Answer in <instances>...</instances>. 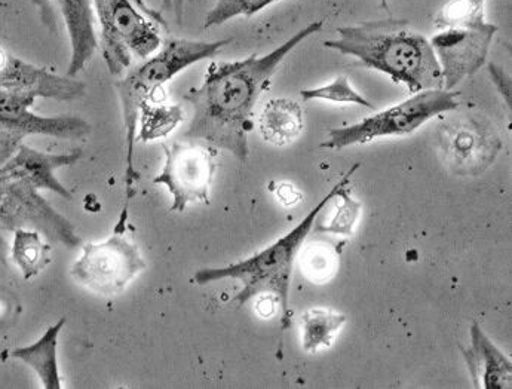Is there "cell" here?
<instances>
[{"instance_id":"6da1fadb","label":"cell","mask_w":512,"mask_h":389,"mask_svg":"<svg viewBox=\"0 0 512 389\" xmlns=\"http://www.w3.org/2000/svg\"><path fill=\"white\" fill-rule=\"evenodd\" d=\"M321 30L323 21H314L269 54L211 63L201 87L185 94L193 115L183 139L228 150L245 161L250 153L248 134L254 127V107L288 54Z\"/></svg>"},{"instance_id":"7a4b0ae2","label":"cell","mask_w":512,"mask_h":389,"mask_svg":"<svg viewBox=\"0 0 512 389\" xmlns=\"http://www.w3.org/2000/svg\"><path fill=\"white\" fill-rule=\"evenodd\" d=\"M324 47L358 58L364 66L389 76L410 94L443 88L440 64L422 33L397 18L339 27L337 39Z\"/></svg>"},{"instance_id":"3957f363","label":"cell","mask_w":512,"mask_h":389,"mask_svg":"<svg viewBox=\"0 0 512 389\" xmlns=\"http://www.w3.org/2000/svg\"><path fill=\"white\" fill-rule=\"evenodd\" d=\"M358 168L360 164L352 165L351 170L346 171L345 176L321 199V202L312 208L311 213L284 237L278 238L274 244L242 262L233 263L225 268L201 269L195 274L196 284L207 286L214 281L226 280V278L241 281V292L233 297V303L242 306L257 296L274 297L275 302L280 305L284 323H287L285 326H288V294H290L291 275H293L297 254L302 250L303 243L314 228L317 217L323 213L340 186L351 180L352 174Z\"/></svg>"},{"instance_id":"277c9868","label":"cell","mask_w":512,"mask_h":389,"mask_svg":"<svg viewBox=\"0 0 512 389\" xmlns=\"http://www.w3.org/2000/svg\"><path fill=\"white\" fill-rule=\"evenodd\" d=\"M229 42L231 39L214 42L168 39L155 54L143 60V63L131 70L125 78L116 82L115 88L121 100L125 139H127V173H125L127 198H125L121 216H128L130 201L136 195V183L140 180L139 171L134 168V149L137 143L141 106L144 103H152L165 84L176 78L187 67L216 57Z\"/></svg>"},{"instance_id":"5b68a950","label":"cell","mask_w":512,"mask_h":389,"mask_svg":"<svg viewBox=\"0 0 512 389\" xmlns=\"http://www.w3.org/2000/svg\"><path fill=\"white\" fill-rule=\"evenodd\" d=\"M453 91L425 90L407 100L374 113L348 127L334 128L321 143L323 149L340 150L351 146L367 145L383 137H401L418 131L423 124L458 109Z\"/></svg>"},{"instance_id":"8992f818","label":"cell","mask_w":512,"mask_h":389,"mask_svg":"<svg viewBox=\"0 0 512 389\" xmlns=\"http://www.w3.org/2000/svg\"><path fill=\"white\" fill-rule=\"evenodd\" d=\"M100 23L101 48L107 69L122 75L134 57L141 61L155 54L162 45L155 24L131 0H91Z\"/></svg>"},{"instance_id":"52a82bcc","label":"cell","mask_w":512,"mask_h":389,"mask_svg":"<svg viewBox=\"0 0 512 389\" xmlns=\"http://www.w3.org/2000/svg\"><path fill=\"white\" fill-rule=\"evenodd\" d=\"M125 232L115 231L104 243L85 245L81 259L70 269L73 280L101 296H115L127 289L146 263Z\"/></svg>"},{"instance_id":"ba28073f","label":"cell","mask_w":512,"mask_h":389,"mask_svg":"<svg viewBox=\"0 0 512 389\" xmlns=\"http://www.w3.org/2000/svg\"><path fill=\"white\" fill-rule=\"evenodd\" d=\"M165 165L155 185H165L173 195L171 213H183L192 202L210 204V188L216 173V149L199 142L164 145Z\"/></svg>"},{"instance_id":"9c48e42d","label":"cell","mask_w":512,"mask_h":389,"mask_svg":"<svg viewBox=\"0 0 512 389\" xmlns=\"http://www.w3.org/2000/svg\"><path fill=\"white\" fill-rule=\"evenodd\" d=\"M498 30L495 24L490 23L483 26L446 27L429 39L440 64L444 90L452 91L487 63L490 45Z\"/></svg>"},{"instance_id":"30bf717a","label":"cell","mask_w":512,"mask_h":389,"mask_svg":"<svg viewBox=\"0 0 512 389\" xmlns=\"http://www.w3.org/2000/svg\"><path fill=\"white\" fill-rule=\"evenodd\" d=\"M35 94L15 87L0 84V133L8 134L12 139L26 136H51L58 139H84L91 133V125L81 118L57 116L44 118L30 112L35 103Z\"/></svg>"},{"instance_id":"8fae6325","label":"cell","mask_w":512,"mask_h":389,"mask_svg":"<svg viewBox=\"0 0 512 389\" xmlns=\"http://www.w3.org/2000/svg\"><path fill=\"white\" fill-rule=\"evenodd\" d=\"M42 20L45 24H55L54 12L58 11L66 24L69 33L70 55L69 72L67 75H78L93 60L98 48L93 2L91 0H42Z\"/></svg>"},{"instance_id":"7c38bea8","label":"cell","mask_w":512,"mask_h":389,"mask_svg":"<svg viewBox=\"0 0 512 389\" xmlns=\"http://www.w3.org/2000/svg\"><path fill=\"white\" fill-rule=\"evenodd\" d=\"M462 355L475 388L510 389L512 387L510 358L487 338L480 324L472 323L471 346L462 349Z\"/></svg>"},{"instance_id":"4fadbf2b","label":"cell","mask_w":512,"mask_h":389,"mask_svg":"<svg viewBox=\"0 0 512 389\" xmlns=\"http://www.w3.org/2000/svg\"><path fill=\"white\" fill-rule=\"evenodd\" d=\"M81 150L63 155H48L38 150L21 146L17 155L0 170L2 179H17L38 188H51L58 194L70 196L54 179V171L64 165H73L81 159Z\"/></svg>"},{"instance_id":"5bb4252c","label":"cell","mask_w":512,"mask_h":389,"mask_svg":"<svg viewBox=\"0 0 512 389\" xmlns=\"http://www.w3.org/2000/svg\"><path fill=\"white\" fill-rule=\"evenodd\" d=\"M303 125L302 107L290 98H274L260 113V134L269 145H290L302 134Z\"/></svg>"},{"instance_id":"9a60e30c","label":"cell","mask_w":512,"mask_h":389,"mask_svg":"<svg viewBox=\"0 0 512 389\" xmlns=\"http://www.w3.org/2000/svg\"><path fill=\"white\" fill-rule=\"evenodd\" d=\"M66 320L58 321L55 326L49 327L45 335L33 345L18 348L12 351V357L23 361L35 370L45 389H60V372L57 363L58 335L63 329Z\"/></svg>"},{"instance_id":"2e32d148","label":"cell","mask_w":512,"mask_h":389,"mask_svg":"<svg viewBox=\"0 0 512 389\" xmlns=\"http://www.w3.org/2000/svg\"><path fill=\"white\" fill-rule=\"evenodd\" d=\"M140 130L137 133V142L147 143L164 139L173 133L183 121L185 110L182 106H164V104L144 103L140 109Z\"/></svg>"},{"instance_id":"e0dca14e","label":"cell","mask_w":512,"mask_h":389,"mask_svg":"<svg viewBox=\"0 0 512 389\" xmlns=\"http://www.w3.org/2000/svg\"><path fill=\"white\" fill-rule=\"evenodd\" d=\"M346 323L343 314L330 309H311L302 317L303 349L315 352L321 346H331L334 333Z\"/></svg>"},{"instance_id":"ac0fdd59","label":"cell","mask_w":512,"mask_h":389,"mask_svg":"<svg viewBox=\"0 0 512 389\" xmlns=\"http://www.w3.org/2000/svg\"><path fill=\"white\" fill-rule=\"evenodd\" d=\"M12 257L24 272V277L32 278L47 265L48 247L35 232L17 231Z\"/></svg>"},{"instance_id":"d6986e66","label":"cell","mask_w":512,"mask_h":389,"mask_svg":"<svg viewBox=\"0 0 512 389\" xmlns=\"http://www.w3.org/2000/svg\"><path fill=\"white\" fill-rule=\"evenodd\" d=\"M486 2L487 0H450L438 12L435 24L440 29L483 26L487 23Z\"/></svg>"},{"instance_id":"ffe728a7","label":"cell","mask_w":512,"mask_h":389,"mask_svg":"<svg viewBox=\"0 0 512 389\" xmlns=\"http://www.w3.org/2000/svg\"><path fill=\"white\" fill-rule=\"evenodd\" d=\"M275 2L278 0H217L216 5L208 11L204 27L211 29L222 26L233 18L253 17Z\"/></svg>"},{"instance_id":"44dd1931","label":"cell","mask_w":512,"mask_h":389,"mask_svg":"<svg viewBox=\"0 0 512 389\" xmlns=\"http://www.w3.org/2000/svg\"><path fill=\"white\" fill-rule=\"evenodd\" d=\"M300 96L303 100H323L331 101V103L340 104H357V106L369 107L373 109L374 104L370 103L366 97L361 96L351 82H349L348 76H339L334 79L330 84L324 85V87L308 88V90L300 91Z\"/></svg>"},{"instance_id":"7402d4cb","label":"cell","mask_w":512,"mask_h":389,"mask_svg":"<svg viewBox=\"0 0 512 389\" xmlns=\"http://www.w3.org/2000/svg\"><path fill=\"white\" fill-rule=\"evenodd\" d=\"M348 186L349 183H346L337 192V198L340 199V204L337 205V213L331 219L330 225L324 226L320 231L342 235L352 234V229H354L355 222L358 219V213H360V204L351 198Z\"/></svg>"},{"instance_id":"603a6c76","label":"cell","mask_w":512,"mask_h":389,"mask_svg":"<svg viewBox=\"0 0 512 389\" xmlns=\"http://www.w3.org/2000/svg\"><path fill=\"white\" fill-rule=\"evenodd\" d=\"M317 250L311 256L308 253L305 254L303 262L305 265H309L305 275L311 280L324 281L330 278L334 272L333 265L336 263V256H334V251H330L331 248L320 247Z\"/></svg>"},{"instance_id":"cb8c5ba5","label":"cell","mask_w":512,"mask_h":389,"mask_svg":"<svg viewBox=\"0 0 512 389\" xmlns=\"http://www.w3.org/2000/svg\"><path fill=\"white\" fill-rule=\"evenodd\" d=\"M490 76H492L493 82H495L498 90L501 91L502 97L507 101L508 106H511V81L510 76L504 72V70L496 67L495 64H490Z\"/></svg>"},{"instance_id":"d4e9b609","label":"cell","mask_w":512,"mask_h":389,"mask_svg":"<svg viewBox=\"0 0 512 389\" xmlns=\"http://www.w3.org/2000/svg\"><path fill=\"white\" fill-rule=\"evenodd\" d=\"M131 2H133L134 5H136L137 8L146 15V17H149L150 20L155 21L156 24H162V26H164V18H162L161 15H159L158 12H156L155 9L146 2V0H131Z\"/></svg>"},{"instance_id":"484cf974","label":"cell","mask_w":512,"mask_h":389,"mask_svg":"<svg viewBox=\"0 0 512 389\" xmlns=\"http://www.w3.org/2000/svg\"><path fill=\"white\" fill-rule=\"evenodd\" d=\"M380 5L383 6V8L386 9V11H389V3L388 0H380Z\"/></svg>"},{"instance_id":"4316f807","label":"cell","mask_w":512,"mask_h":389,"mask_svg":"<svg viewBox=\"0 0 512 389\" xmlns=\"http://www.w3.org/2000/svg\"><path fill=\"white\" fill-rule=\"evenodd\" d=\"M41 2L42 0H36V3H38V5H41Z\"/></svg>"}]
</instances>
